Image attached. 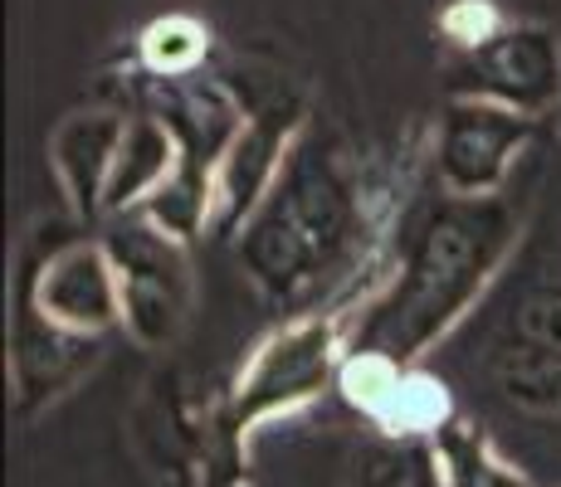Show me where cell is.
<instances>
[{
  "label": "cell",
  "instance_id": "1",
  "mask_svg": "<svg viewBox=\"0 0 561 487\" xmlns=\"http://www.w3.org/2000/svg\"><path fill=\"white\" fill-rule=\"evenodd\" d=\"M366 230L371 214L352 151L308 127L259 210L240 224L234 258L274 308L308 317L322 312L318 298L352 278Z\"/></svg>",
  "mask_w": 561,
  "mask_h": 487
},
{
  "label": "cell",
  "instance_id": "2",
  "mask_svg": "<svg viewBox=\"0 0 561 487\" xmlns=\"http://www.w3.org/2000/svg\"><path fill=\"white\" fill-rule=\"evenodd\" d=\"M513 244L517 214L503 195H445L405 240L401 268L362 302L357 322H347V351L415 371L420 356L479 302Z\"/></svg>",
  "mask_w": 561,
  "mask_h": 487
},
{
  "label": "cell",
  "instance_id": "3",
  "mask_svg": "<svg viewBox=\"0 0 561 487\" xmlns=\"http://www.w3.org/2000/svg\"><path fill=\"white\" fill-rule=\"evenodd\" d=\"M147 97H152L147 113L161 117L176 137V171L137 214L176 244H191L196 234H205V224H215V190H220L225 156L244 127V103L230 83L196 79V73L191 79L147 73Z\"/></svg>",
  "mask_w": 561,
  "mask_h": 487
},
{
  "label": "cell",
  "instance_id": "4",
  "mask_svg": "<svg viewBox=\"0 0 561 487\" xmlns=\"http://www.w3.org/2000/svg\"><path fill=\"white\" fill-rule=\"evenodd\" d=\"M107 258L123 292V327L147 351H161L181 337L191 317V264L186 244L161 234L142 214H117L103 234Z\"/></svg>",
  "mask_w": 561,
  "mask_h": 487
},
{
  "label": "cell",
  "instance_id": "5",
  "mask_svg": "<svg viewBox=\"0 0 561 487\" xmlns=\"http://www.w3.org/2000/svg\"><path fill=\"white\" fill-rule=\"evenodd\" d=\"M342 356H347V322L337 312H308V317L284 322L244 366L234 385L230 425L244 429L308 405L342 375Z\"/></svg>",
  "mask_w": 561,
  "mask_h": 487
},
{
  "label": "cell",
  "instance_id": "6",
  "mask_svg": "<svg viewBox=\"0 0 561 487\" xmlns=\"http://www.w3.org/2000/svg\"><path fill=\"white\" fill-rule=\"evenodd\" d=\"M449 97L513 107L523 117L557 113L561 103V39L547 25H503L483 45L459 49L445 63Z\"/></svg>",
  "mask_w": 561,
  "mask_h": 487
},
{
  "label": "cell",
  "instance_id": "7",
  "mask_svg": "<svg viewBox=\"0 0 561 487\" xmlns=\"http://www.w3.org/2000/svg\"><path fill=\"white\" fill-rule=\"evenodd\" d=\"M20 292L35 302V312L69 337H93L123 327V292L117 268L103 240H69L49 254L25 248L20 264Z\"/></svg>",
  "mask_w": 561,
  "mask_h": 487
},
{
  "label": "cell",
  "instance_id": "8",
  "mask_svg": "<svg viewBox=\"0 0 561 487\" xmlns=\"http://www.w3.org/2000/svg\"><path fill=\"white\" fill-rule=\"evenodd\" d=\"M537 117L513 107L479 103V97H449L435 127V181L459 200H489L503 190L517 151L533 142Z\"/></svg>",
  "mask_w": 561,
  "mask_h": 487
},
{
  "label": "cell",
  "instance_id": "9",
  "mask_svg": "<svg viewBox=\"0 0 561 487\" xmlns=\"http://www.w3.org/2000/svg\"><path fill=\"white\" fill-rule=\"evenodd\" d=\"M304 132H308V117L294 93H274L254 113H244L240 137H234L230 156H225L220 190H215V224H220V234H240V224L259 210V200L278 181L288 151L298 147Z\"/></svg>",
  "mask_w": 561,
  "mask_h": 487
},
{
  "label": "cell",
  "instance_id": "10",
  "mask_svg": "<svg viewBox=\"0 0 561 487\" xmlns=\"http://www.w3.org/2000/svg\"><path fill=\"white\" fill-rule=\"evenodd\" d=\"M127 132V117L113 107H89V113H69L49 137V166L59 176L64 195L79 214H103V190L113 176L117 142Z\"/></svg>",
  "mask_w": 561,
  "mask_h": 487
},
{
  "label": "cell",
  "instance_id": "11",
  "mask_svg": "<svg viewBox=\"0 0 561 487\" xmlns=\"http://www.w3.org/2000/svg\"><path fill=\"white\" fill-rule=\"evenodd\" d=\"M171 171H176V137H171V127L152 113H133L123 142H117L113 176H107V190H103V214L107 220L137 214L171 181Z\"/></svg>",
  "mask_w": 561,
  "mask_h": 487
},
{
  "label": "cell",
  "instance_id": "12",
  "mask_svg": "<svg viewBox=\"0 0 561 487\" xmlns=\"http://www.w3.org/2000/svg\"><path fill=\"white\" fill-rule=\"evenodd\" d=\"M430 453H435L439 487H533L493 453L479 425H463V419H445L430 434Z\"/></svg>",
  "mask_w": 561,
  "mask_h": 487
},
{
  "label": "cell",
  "instance_id": "13",
  "mask_svg": "<svg viewBox=\"0 0 561 487\" xmlns=\"http://www.w3.org/2000/svg\"><path fill=\"white\" fill-rule=\"evenodd\" d=\"M137 54H142V69L152 79H191L210 54V30L191 15H161L142 30Z\"/></svg>",
  "mask_w": 561,
  "mask_h": 487
},
{
  "label": "cell",
  "instance_id": "14",
  "mask_svg": "<svg viewBox=\"0 0 561 487\" xmlns=\"http://www.w3.org/2000/svg\"><path fill=\"white\" fill-rule=\"evenodd\" d=\"M503 25H508V20H499V10L483 5V0H455V5L445 10V20H439V30H445L459 49L483 45V39L499 35Z\"/></svg>",
  "mask_w": 561,
  "mask_h": 487
},
{
  "label": "cell",
  "instance_id": "15",
  "mask_svg": "<svg viewBox=\"0 0 561 487\" xmlns=\"http://www.w3.org/2000/svg\"><path fill=\"white\" fill-rule=\"evenodd\" d=\"M557 142H561V103H557Z\"/></svg>",
  "mask_w": 561,
  "mask_h": 487
}]
</instances>
